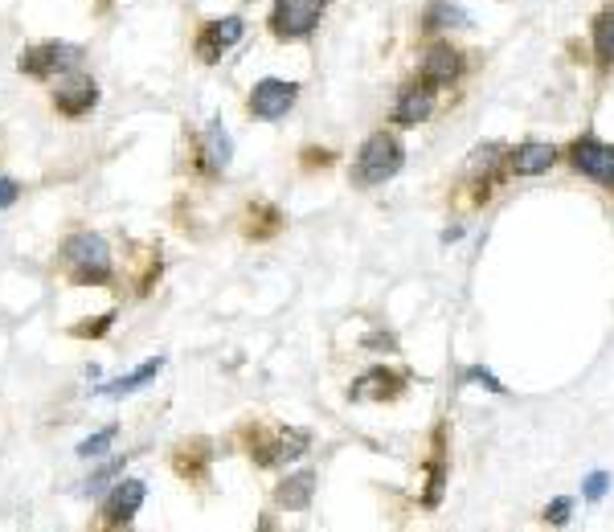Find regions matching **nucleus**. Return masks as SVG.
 <instances>
[{"mask_svg":"<svg viewBox=\"0 0 614 532\" xmlns=\"http://www.w3.org/2000/svg\"><path fill=\"white\" fill-rule=\"evenodd\" d=\"M62 258L70 266V275L74 283H86V287H95V283H111V246L103 234H70L66 246H62Z\"/></svg>","mask_w":614,"mask_h":532,"instance_id":"nucleus-1","label":"nucleus"},{"mask_svg":"<svg viewBox=\"0 0 614 532\" xmlns=\"http://www.w3.org/2000/svg\"><path fill=\"white\" fill-rule=\"evenodd\" d=\"M406 164V148L393 131H373L357 152V185H385L402 172Z\"/></svg>","mask_w":614,"mask_h":532,"instance_id":"nucleus-2","label":"nucleus"},{"mask_svg":"<svg viewBox=\"0 0 614 532\" xmlns=\"http://www.w3.org/2000/svg\"><path fill=\"white\" fill-rule=\"evenodd\" d=\"M324 9H328V0H275L271 33L283 37V41H299V37H307L320 25Z\"/></svg>","mask_w":614,"mask_h":532,"instance_id":"nucleus-3","label":"nucleus"},{"mask_svg":"<svg viewBox=\"0 0 614 532\" xmlns=\"http://www.w3.org/2000/svg\"><path fill=\"white\" fill-rule=\"evenodd\" d=\"M78 62H82V50L70 46V41H46V46H33L17 58L21 74H29V78H54V74L74 70Z\"/></svg>","mask_w":614,"mask_h":532,"instance_id":"nucleus-4","label":"nucleus"},{"mask_svg":"<svg viewBox=\"0 0 614 532\" xmlns=\"http://www.w3.org/2000/svg\"><path fill=\"white\" fill-rule=\"evenodd\" d=\"M569 164H574L582 176H590V181L614 189V148L594 140V136H582L574 148H569Z\"/></svg>","mask_w":614,"mask_h":532,"instance_id":"nucleus-5","label":"nucleus"},{"mask_svg":"<svg viewBox=\"0 0 614 532\" xmlns=\"http://www.w3.org/2000/svg\"><path fill=\"white\" fill-rule=\"evenodd\" d=\"M299 99V86L283 82V78H262L250 91V111L254 119H283Z\"/></svg>","mask_w":614,"mask_h":532,"instance_id":"nucleus-6","label":"nucleus"},{"mask_svg":"<svg viewBox=\"0 0 614 532\" xmlns=\"http://www.w3.org/2000/svg\"><path fill=\"white\" fill-rule=\"evenodd\" d=\"M242 33H246L242 17H222V21H209V25L201 29V37H197V54H201V62H217V58H222L230 46H238Z\"/></svg>","mask_w":614,"mask_h":532,"instance_id":"nucleus-7","label":"nucleus"},{"mask_svg":"<svg viewBox=\"0 0 614 532\" xmlns=\"http://www.w3.org/2000/svg\"><path fill=\"white\" fill-rule=\"evenodd\" d=\"M307 447H312V434L299 430V426H291V430H279L271 442H258L254 459H258L262 467H275V463H291V459L307 455Z\"/></svg>","mask_w":614,"mask_h":532,"instance_id":"nucleus-8","label":"nucleus"},{"mask_svg":"<svg viewBox=\"0 0 614 532\" xmlns=\"http://www.w3.org/2000/svg\"><path fill=\"white\" fill-rule=\"evenodd\" d=\"M459 70H463V54L451 50L447 41L430 46V50L422 54V62H418V74H422L426 86H451V82L459 78Z\"/></svg>","mask_w":614,"mask_h":532,"instance_id":"nucleus-9","label":"nucleus"},{"mask_svg":"<svg viewBox=\"0 0 614 532\" xmlns=\"http://www.w3.org/2000/svg\"><path fill=\"white\" fill-rule=\"evenodd\" d=\"M99 103V86L95 78H86V74H70L58 82V91H54V107L62 115H86Z\"/></svg>","mask_w":614,"mask_h":532,"instance_id":"nucleus-10","label":"nucleus"},{"mask_svg":"<svg viewBox=\"0 0 614 532\" xmlns=\"http://www.w3.org/2000/svg\"><path fill=\"white\" fill-rule=\"evenodd\" d=\"M148 500V487H144V479H123L115 492H111V500H107V508H103V516H107V524L111 528H119V524H131V516L140 512V504Z\"/></svg>","mask_w":614,"mask_h":532,"instance_id":"nucleus-11","label":"nucleus"},{"mask_svg":"<svg viewBox=\"0 0 614 532\" xmlns=\"http://www.w3.org/2000/svg\"><path fill=\"white\" fill-rule=\"evenodd\" d=\"M434 111V86H406V91L398 95V103H393V123L398 127H418L426 123Z\"/></svg>","mask_w":614,"mask_h":532,"instance_id":"nucleus-12","label":"nucleus"},{"mask_svg":"<svg viewBox=\"0 0 614 532\" xmlns=\"http://www.w3.org/2000/svg\"><path fill=\"white\" fill-rule=\"evenodd\" d=\"M508 164H512L516 176H541V172H549L557 164V148L553 144H520L508 156Z\"/></svg>","mask_w":614,"mask_h":532,"instance_id":"nucleus-13","label":"nucleus"},{"mask_svg":"<svg viewBox=\"0 0 614 532\" xmlns=\"http://www.w3.org/2000/svg\"><path fill=\"white\" fill-rule=\"evenodd\" d=\"M312 496H316V475H312V471L287 475V479L279 483V492H275V500H279L287 512H303V508H312Z\"/></svg>","mask_w":614,"mask_h":532,"instance_id":"nucleus-14","label":"nucleus"},{"mask_svg":"<svg viewBox=\"0 0 614 532\" xmlns=\"http://www.w3.org/2000/svg\"><path fill=\"white\" fill-rule=\"evenodd\" d=\"M398 389H402V377H398V373L373 369V373H365L353 389H348V397H353V402H369V397H393Z\"/></svg>","mask_w":614,"mask_h":532,"instance_id":"nucleus-15","label":"nucleus"},{"mask_svg":"<svg viewBox=\"0 0 614 532\" xmlns=\"http://www.w3.org/2000/svg\"><path fill=\"white\" fill-rule=\"evenodd\" d=\"M160 369H164V357L144 361L136 373H127V377H119V381H111V385H99V397H127V393H140V389H144Z\"/></svg>","mask_w":614,"mask_h":532,"instance_id":"nucleus-16","label":"nucleus"},{"mask_svg":"<svg viewBox=\"0 0 614 532\" xmlns=\"http://www.w3.org/2000/svg\"><path fill=\"white\" fill-rule=\"evenodd\" d=\"M463 25H471V17H467L459 5H451V0H430V5H426V17H422V29H426V33L463 29Z\"/></svg>","mask_w":614,"mask_h":532,"instance_id":"nucleus-17","label":"nucleus"},{"mask_svg":"<svg viewBox=\"0 0 614 532\" xmlns=\"http://www.w3.org/2000/svg\"><path fill=\"white\" fill-rule=\"evenodd\" d=\"M205 164H209V172H222L230 164V136L222 123H209V131H205Z\"/></svg>","mask_w":614,"mask_h":532,"instance_id":"nucleus-18","label":"nucleus"},{"mask_svg":"<svg viewBox=\"0 0 614 532\" xmlns=\"http://www.w3.org/2000/svg\"><path fill=\"white\" fill-rule=\"evenodd\" d=\"M594 54L610 66L614 62V9H606L598 21H594Z\"/></svg>","mask_w":614,"mask_h":532,"instance_id":"nucleus-19","label":"nucleus"},{"mask_svg":"<svg viewBox=\"0 0 614 532\" xmlns=\"http://www.w3.org/2000/svg\"><path fill=\"white\" fill-rule=\"evenodd\" d=\"M115 434H119V426H107V430H99V434H91V438H82L78 442V459H99L111 442H115Z\"/></svg>","mask_w":614,"mask_h":532,"instance_id":"nucleus-20","label":"nucleus"},{"mask_svg":"<svg viewBox=\"0 0 614 532\" xmlns=\"http://www.w3.org/2000/svg\"><path fill=\"white\" fill-rule=\"evenodd\" d=\"M111 324H115V312H107V316H99L95 324H74V336H103V332H111Z\"/></svg>","mask_w":614,"mask_h":532,"instance_id":"nucleus-21","label":"nucleus"},{"mask_svg":"<svg viewBox=\"0 0 614 532\" xmlns=\"http://www.w3.org/2000/svg\"><path fill=\"white\" fill-rule=\"evenodd\" d=\"M463 377H467V381H479V385H484L488 393H504V385L496 381V373H488V369H479V365H471V369H467Z\"/></svg>","mask_w":614,"mask_h":532,"instance_id":"nucleus-22","label":"nucleus"},{"mask_svg":"<svg viewBox=\"0 0 614 532\" xmlns=\"http://www.w3.org/2000/svg\"><path fill=\"white\" fill-rule=\"evenodd\" d=\"M569 512H574V500L561 496V500H553V504L545 508V520H549V524H565V520H569Z\"/></svg>","mask_w":614,"mask_h":532,"instance_id":"nucleus-23","label":"nucleus"},{"mask_svg":"<svg viewBox=\"0 0 614 532\" xmlns=\"http://www.w3.org/2000/svg\"><path fill=\"white\" fill-rule=\"evenodd\" d=\"M610 492V475L606 471H594L590 479H586V500H602Z\"/></svg>","mask_w":614,"mask_h":532,"instance_id":"nucleus-24","label":"nucleus"},{"mask_svg":"<svg viewBox=\"0 0 614 532\" xmlns=\"http://www.w3.org/2000/svg\"><path fill=\"white\" fill-rule=\"evenodd\" d=\"M17 197H21V185H17V181H9V176H0V209L17 205Z\"/></svg>","mask_w":614,"mask_h":532,"instance_id":"nucleus-25","label":"nucleus"},{"mask_svg":"<svg viewBox=\"0 0 614 532\" xmlns=\"http://www.w3.org/2000/svg\"><path fill=\"white\" fill-rule=\"evenodd\" d=\"M119 471H123V459H115V463H111V467H103V471H99V475H95V479H91V492H95V487H103V483H107V479H111V475H119Z\"/></svg>","mask_w":614,"mask_h":532,"instance_id":"nucleus-26","label":"nucleus"}]
</instances>
